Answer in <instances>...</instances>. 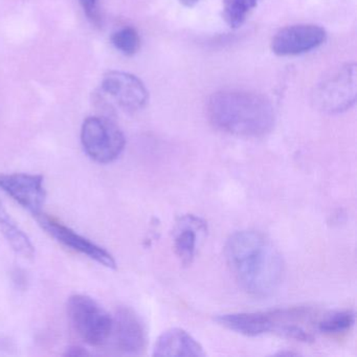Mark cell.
<instances>
[{"label": "cell", "instance_id": "1", "mask_svg": "<svg viewBox=\"0 0 357 357\" xmlns=\"http://www.w3.org/2000/svg\"><path fill=\"white\" fill-rule=\"evenodd\" d=\"M225 254L231 275L246 294L267 298L279 289L284 277L283 258L260 231L233 234L225 244Z\"/></svg>", "mask_w": 357, "mask_h": 357}, {"label": "cell", "instance_id": "2", "mask_svg": "<svg viewBox=\"0 0 357 357\" xmlns=\"http://www.w3.org/2000/svg\"><path fill=\"white\" fill-rule=\"evenodd\" d=\"M208 116L216 128L238 137H263L275 125L271 101L260 93L242 89L214 93L208 100Z\"/></svg>", "mask_w": 357, "mask_h": 357}, {"label": "cell", "instance_id": "3", "mask_svg": "<svg viewBox=\"0 0 357 357\" xmlns=\"http://www.w3.org/2000/svg\"><path fill=\"white\" fill-rule=\"evenodd\" d=\"M68 315L76 333L91 346H102L112 336V317L91 296H70Z\"/></svg>", "mask_w": 357, "mask_h": 357}, {"label": "cell", "instance_id": "4", "mask_svg": "<svg viewBox=\"0 0 357 357\" xmlns=\"http://www.w3.org/2000/svg\"><path fill=\"white\" fill-rule=\"evenodd\" d=\"M81 143L87 155L99 164H110L120 158L126 145L124 133L112 120L89 116L81 129Z\"/></svg>", "mask_w": 357, "mask_h": 357}, {"label": "cell", "instance_id": "5", "mask_svg": "<svg viewBox=\"0 0 357 357\" xmlns=\"http://www.w3.org/2000/svg\"><path fill=\"white\" fill-rule=\"evenodd\" d=\"M315 103L324 112H346L356 100V68L354 64L342 66L323 81L314 93Z\"/></svg>", "mask_w": 357, "mask_h": 357}, {"label": "cell", "instance_id": "6", "mask_svg": "<svg viewBox=\"0 0 357 357\" xmlns=\"http://www.w3.org/2000/svg\"><path fill=\"white\" fill-rule=\"evenodd\" d=\"M34 217L38 225L62 245L66 246L83 256H86L87 258L96 261L107 268H116V260L105 248L98 245L87 238L83 237L77 231H73L70 227H66V225L60 222L54 217L47 216L43 212L34 215Z\"/></svg>", "mask_w": 357, "mask_h": 357}, {"label": "cell", "instance_id": "7", "mask_svg": "<svg viewBox=\"0 0 357 357\" xmlns=\"http://www.w3.org/2000/svg\"><path fill=\"white\" fill-rule=\"evenodd\" d=\"M101 87L103 93L125 112H139L147 104L148 91L145 84L129 73H107L102 80Z\"/></svg>", "mask_w": 357, "mask_h": 357}, {"label": "cell", "instance_id": "8", "mask_svg": "<svg viewBox=\"0 0 357 357\" xmlns=\"http://www.w3.org/2000/svg\"><path fill=\"white\" fill-rule=\"evenodd\" d=\"M327 33L315 24H294L282 29L271 41V50L281 57L298 56L321 47Z\"/></svg>", "mask_w": 357, "mask_h": 357}, {"label": "cell", "instance_id": "9", "mask_svg": "<svg viewBox=\"0 0 357 357\" xmlns=\"http://www.w3.org/2000/svg\"><path fill=\"white\" fill-rule=\"evenodd\" d=\"M0 190L33 215L43 212L47 192L41 175L28 173L0 174Z\"/></svg>", "mask_w": 357, "mask_h": 357}, {"label": "cell", "instance_id": "10", "mask_svg": "<svg viewBox=\"0 0 357 357\" xmlns=\"http://www.w3.org/2000/svg\"><path fill=\"white\" fill-rule=\"evenodd\" d=\"M125 355H141L147 346V333L141 317L129 307H121L112 317V335Z\"/></svg>", "mask_w": 357, "mask_h": 357}, {"label": "cell", "instance_id": "11", "mask_svg": "<svg viewBox=\"0 0 357 357\" xmlns=\"http://www.w3.org/2000/svg\"><path fill=\"white\" fill-rule=\"evenodd\" d=\"M218 325L246 336H259L275 332L280 311L273 312H240L221 314L215 319Z\"/></svg>", "mask_w": 357, "mask_h": 357}, {"label": "cell", "instance_id": "12", "mask_svg": "<svg viewBox=\"0 0 357 357\" xmlns=\"http://www.w3.org/2000/svg\"><path fill=\"white\" fill-rule=\"evenodd\" d=\"M208 231L206 221L194 215L181 217L174 229V250L181 264L193 262L197 250L198 237Z\"/></svg>", "mask_w": 357, "mask_h": 357}, {"label": "cell", "instance_id": "13", "mask_svg": "<svg viewBox=\"0 0 357 357\" xmlns=\"http://www.w3.org/2000/svg\"><path fill=\"white\" fill-rule=\"evenodd\" d=\"M154 356L158 357H202L206 356L202 344L181 328L165 331L156 340Z\"/></svg>", "mask_w": 357, "mask_h": 357}, {"label": "cell", "instance_id": "14", "mask_svg": "<svg viewBox=\"0 0 357 357\" xmlns=\"http://www.w3.org/2000/svg\"><path fill=\"white\" fill-rule=\"evenodd\" d=\"M0 229L10 245L24 258L34 257L35 248L29 236L20 229V225L10 216L3 204H0Z\"/></svg>", "mask_w": 357, "mask_h": 357}, {"label": "cell", "instance_id": "15", "mask_svg": "<svg viewBox=\"0 0 357 357\" xmlns=\"http://www.w3.org/2000/svg\"><path fill=\"white\" fill-rule=\"evenodd\" d=\"M260 0H223V18L227 26L238 29L248 20Z\"/></svg>", "mask_w": 357, "mask_h": 357}, {"label": "cell", "instance_id": "16", "mask_svg": "<svg viewBox=\"0 0 357 357\" xmlns=\"http://www.w3.org/2000/svg\"><path fill=\"white\" fill-rule=\"evenodd\" d=\"M355 323V313L352 310L336 311L324 317L317 324L319 332L328 335H335L351 329Z\"/></svg>", "mask_w": 357, "mask_h": 357}, {"label": "cell", "instance_id": "17", "mask_svg": "<svg viewBox=\"0 0 357 357\" xmlns=\"http://www.w3.org/2000/svg\"><path fill=\"white\" fill-rule=\"evenodd\" d=\"M112 43L120 53L125 56H133L141 47L139 33L131 26H125L112 34Z\"/></svg>", "mask_w": 357, "mask_h": 357}, {"label": "cell", "instance_id": "18", "mask_svg": "<svg viewBox=\"0 0 357 357\" xmlns=\"http://www.w3.org/2000/svg\"><path fill=\"white\" fill-rule=\"evenodd\" d=\"M79 3H80L85 15L91 20V24L98 26L100 22H101V17H100L99 0H79Z\"/></svg>", "mask_w": 357, "mask_h": 357}, {"label": "cell", "instance_id": "19", "mask_svg": "<svg viewBox=\"0 0 357 357\" xmlns=\"http://www.w3.org/2000/svg\"><path fill=\"white\" fill-rule=\"evenodd\" d=\"M64 355L66 356H85V355H89V352L81 347L73 346L66 350Z\"/></svg>", "mask_w": 357, "mask_h": 357}, {"label": "cell", "instance_id": "20", "mask_svg": "<svg viewBox=\"0 0 357 357\" xmlns=\"http://www.w3.org/2000/svg\"><path fill=\"white\" fill-rule=\"evenodd\" d=\"M185 7H193L196 3H199L200 0H179Z\"/></svg>", "mask_w": 357, "mask_h": 357}]
</instances>
